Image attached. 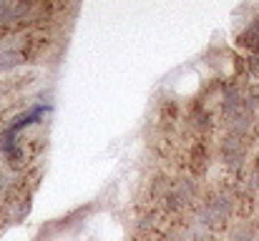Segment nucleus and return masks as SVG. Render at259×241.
Instances as JSON below:
<instances>
[{"mask_svg":"<svg viewBox=\"0 0 259 241\" xmlns=\"http://www.w3.org/2000/svg\"><path fill=\"white\" fill-rule=\"evenodd\" d=\"M23 61V56L18 51H0V73L3 71H10L13 66H18Z\"/></svg>","mask_w":259,"mask_h":241,"instance_id":"1","label":"nucleus"}]
</instances>
